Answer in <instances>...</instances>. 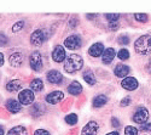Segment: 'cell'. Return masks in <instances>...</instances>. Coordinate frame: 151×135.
Returning a JSON list of instances; mask_svg holds the SVG:
<instances>
[{"label": "cell", "mask_w": 151, "mask_h": 135, "mask_svg": "<svg viewBox=\"0 0 151 135\" xmlns=\"http://www.w3.org/2000/svg\"><path fill=\"white\" fill-rule=\"evenodd\" d=\"M117 57L122 61L124 60H128L129 58V51L127 50V49H121V50L117 53Z\"/></svg>", "instance_id": "cell-26"}, {"label": "cell", "mask_w": 151, "mask_h": 135, "mask_svg": "<svg viewBox=\"0 0 151 135\" xmlns=\"http://www.w3.org/2000/svg\"><path fill=\"white\" fill-rule=\"evenodd\" d=\"M117 42H119V44H121V45H127V44L129 43V38H128L127 35H120L119 39H117Z\"/></svg>", "instance_id": "cell-30"}, {"label": "cell", "mask_w": 151, "mask_h": 135, "mask_svg": "<svg viewBox=\"0 0 151 135\" xmlns=\"http://www.w3.org/2000/svg\"><path fill=\"white\" fill-rule=\"evenodd\" d=\"M46 79H47L48 83H51V84H60L63 82V76H62L60 72H58L56 69H52V71L47 72Z\"/></svg>", "instance_id": "cell-11"}, {"label": "cell", "mask_w": 151, "mask_h": 135, "mask_svg": "<svg viewBox=\"0 0 151 135\" xmlns=\"http://www.w3.org/2000/svg\"><path fill=\"white\" fill-rule=\"evenodd\" d=\"M115 57H116L115 49L114 47H106L104 50V53H103V55H102V61H103V63L109 65Z\"/></svg>", "instance_id": "cell-13"}, {"label": "cell", "mask_w": 151, "mask_h": 135, "mask_svg": "<svg viewBox=\"0 0 151 135\" xmlns=\"http://www.w3.org/2000/svg\"><path fill=\"white\" fill-rule=\"evenodd\" d=\"M34 93L33 90L30 89H23L22 91H19V95H18V100H19V104L22 105H30L33 101H34Z\"/></svg>", "instance_id": "cell-6"}, {"label": "cell", "mask_w": 151, "mask_h": 135, "mask_svg": "<svg viewBox=\"0 0 151 135\" xmlns=\"http://www.w3.org/2000/svg\"><path fill=\"white\" fill-rule=\"evenodd\" d=\"M83 79L87 84H90V85H94L97 79H96V76H94V73L91 71V69H87L83 72Z\"/></svg>", "instance_id": "cell-23"}, {"label": "cell", "mask_w": 151, "mask_h": 135, "mask_svg": "<svg viewBox=\"0 0 151 135\" xmlns=\"http://www.w3.org/2000/svg\"><path fill=\"white\" fill-rule=\"evenodd\" d=\"M129 67L128 66H126V65H122V63H119L116 65L115 69H114V73H115V76L119 77V78H123L126 77L129 73Z\"/></svg>", "instance_id": "cell-17"}, {"label": "cell", "mask_w": 151, "mask_h": 135, "mask_svg": "<svg viewBox=\"0 0 151 135\" xmlns=\"http://www.w3.org/2000/svg\"><path fill=\"white\" fill-rule=\"evenodd\" d=\"M68 93L69 94H71V95H80L81 93H82V87H81V84L79 83V82H76V80H74L69 87H68Z\"/></svg>", "instance_id": "cell-19"}, {"label": "cell", "mask_w": 151, "mask_h": 135, "mask_svg": "<svg viewBox=\"0 0 151 135\" xmlns=\"http://www.w3.org/2000/svg\"><path fill=\"white\" fill-rule=\"evenodd\" d=\"M23 26H24V21H19V22H17L16 24H14V27H12V32H18V31H21L22 28H23Z\"/></svg>", "instance_id": "cell-31"}, {"label": "cell", "mask_w": 151, "mask_h": 135, "mask_svg": "<svg viewBox=\"0 0 151 135\" xmlns=\"http://www.w3.org/2000/svg\"><path fill=\"white\" fill-rule=\"evenodd\" d=\"M98 131H99V124L94 120H91L82 128L81 134L82 135H97Z\"/></svg>", "instance_id": "cell-8"}, {"label": "cell", "mask_w": 151, "mask_h": 135, "mask_svg": "<svg viewBox=\"0 0 151 135\" xmlns=\"http://www.w3.org/2000/svg\"><path fill=\"white\" fill-rule=\"evenodd\" d=\"M4 65V55L0 53V66H3Z\"/></svg>", "instance_id": "cell-38"}, {"label": "cell", "mask_w": 151, "mask_h": 135, "mask_svg": "<svg viewBox=\"0 0 151 135\" xmlns=\"http://www.w3.org/2000/svg\"><path fill=\"white\" fill-rule=\"evenodd\" d=\"M83 66V58L80 55L76 54H73L69 55L65 58V62H64V71L68 73H74L76 71H80Z\"/></svg>", "instance_id": "cell-1"}, {"label": "cell", "mask_w": 151, "mask_h": 135, "mask_svg": "<svg viewBox=\"0 0 151 135\" xmlns=\"http://www.w3.org/2000/svg\"><path fill=\"white\" fill-rule=\"evenodd\" d=\"M5 131H4V127L3 126H0V135H4Z\"/></svg>", "instance_id": "cell-39"}, {"label": "cell", "mask_w": 151, "mask_h": 135, "mask_svg": "<svg viewBox=\"0 0 151 135\" xmlns=\"http://www.w3.org/2000/svg\"><path fill=\"white\" fill-rule=\"evenodd\" d=\"M44 112H45V109H44V106H42L41 104H35V105L32 107V109H30V113H32V116H33L34 118L40 117Z\"/></svg>", "instance_id": "cell-24"}, {"label": "cell", "mask_w": 151, "mask_h": 135, "mask_svg": "<svg viewBox=\"0 0 151 135\" xmlns=\"http://www.w3.org/2000/svg\"><path fill=\"white\" fill-rule=\"evenodd\" d=\"M121 85H122V88L126 89V90H135L138 88V80L134 78V77H126L122 82H121Z\"/></svg>", "instance_id": "cell-12"}, {"label": "cell", "mask_w": 151, "mask_h": 135, "mask_svg": "<svg viewBox=\"0 0 151 135\" xmlns=\"http://www.w3.org/2000/svg\"><path fill=\"white\" fill-rule=\"evenodd\" d=\"M23 61H24V56L21 53H14L12 55H10V58H9V62H10V65L12 67H19V66H22Z\"/></svg>", "instance_id": "cell-14"}, {"label": "cell", "mask_w": 151, "mask_h": 135, "mask_svg": "<svg viewBox=\"0 0 151 135\" xmlns=\"http://www.w3.org/2000/svg\"><path fill=\"white\" fill-rule=\"evenodd\" d=\"M63 99H64V94H63L62 91H52L46 95L45 100L46 102H48L50 105H57L58 102H60Z\"/></svg>", "instance_id": "cell-7"}, {"label": "cell", "mask_w": 151, "mask_h": 135, "mask_svg": "<svg viewBox=\"0 0 151 135\" xmlns=\"http://www.w3.org/2000/svg\"><path fill=\"white\" fill-rule=\"evenodd\" d=\"M64 45L65 47H68L69 50H76V49H80L81 45H82V39L80 35H70L64 40Z\"/></svg>", "instance_id": "cell-5"}, {"label": "cell", "mask_w": 151, "mask_h": 135, "mask_svg": "<svg viewBox=\"0 0 151 135\" xmlns=\"http://www.w3.org/2000/svg\"><path fill=\"white\" fill-rule=\"evenodd\" d=\"M147 68H149V71H150V73H151V61H150V63H149V66H147Z\"/></svg>", "instance_id": "cell-41"}, {"label": "cell", "mask_w": 151, "mask_h": 135, "mask_svg": "<svg viewBox=\"0 0 151 135\" xmlns=\"http://www.w3.org/2000/svg\"><path fill=\"white\" fill-rule=\"evenodd\" d=\"M106 102H108V97H106L105 95H103V94L97 95L94 99H93V107L100 108V107H103Z\"/></svg>", "instance_id": "cell-21"}, {"label": "cell", "mask_w": 151, "mask_h": 135, "mask_svg": "<svg viewBox=\"0 0 151 135\" xmlns=\"http://www.w3.org/2000/svg\"><path fill=\"white\" fill-rule=\"evenodd\" d=\"M45 39H46V36H45V34H44V32L41 29L34 31L32 33V35H30V43L33 45H35V46H40L45 42Z\"/></svg>", "instance_id": "cell-9"}, {"label": "cell", "mask_w": 151, "mask_h": 135, "mask_svg": "<svg viewBox=\"0 0 151 135\" xmlns=\"http://www.w3.org/2000/svg\"><path fill=\"white\" fill-rule=\"evenodd\" d=\"M42 89H44V83H42V80L40 78H35V79L32 80V83H30V90L36 91V93H40V91H42Z\"/></svg>", "instance_id": "cell-22"}, {"label": "cell", "mask_w": 151, "mask_h": 135, "mask_svg": "<svg viewBox=\"0 0 151 135\" xmlns=\"http://www.w3.org/2000/svg\"><path fill=\"white\" fill-rule=\"evenodd\" d=\"M106 135H120L117 131H111V133H109V134H106Z\"/></svg>", "instance_id": "cell-40"}, {"label": "cell", "mask_w": 151, "mask_h": 135, "mask_svg": "<svg viewBox=\"0 0 151 135\" xmlns=\"http://www.w3.org/2000/svg\"><path fill=\"white\" fill-rule=\"evenodd\" d=\"M132 119H133V122H135L138 124H145L149 119V111L143 106L138 107L133 113Z\"/></svg>", "instance_id": "cell-3"}, {"label": "cell", "mask_w": 151, "mask_h": 135, "mask_svg": "<svg viewBox=\"0 0 151 135\" xmlns=\"http://www.w3.org/2000/svg\"><path fill=\"white\" fill-rule=\"evenodd\" d=\"M109 28H110V31H116V29L119 28L117 22H115V23H109Z\"/></svg>", "instance_id": "cell-37"}, {"label": "cell", "mask_w": 151, "mask_h": 135, "mask_svg": "<svg viewBox=\"0 0 151 135\" xmlns=\"http://www.w3.org/2000/svg\"><path fill=\"white\" fill-rule=\"evenodd\" d=\"M7 135H28V129L23 126H16L7 131Z\"/></svg>", "instance_id": "cell-20"}, {"label": "cell", "mask_w": 151, "mask_h": 135, "mask_svg": "<svg viewBox=\"0 0 151 135\" xmlns=\"http://www.w3.org/2000/svg\"><path fill=\"white\" fill-rule=\"evenodd\" d=\"M34 135H51V134H50L47 130H45V129H36Z\"/></svg>", "instance_id": "cell-33"}, {"label": "cell", "mask_w": 151, "mask_h": 135, "mask_svg": "<svg viewBox=\"0 0 151 135\" xmlns=\"http://www.w3.org/2000/svg\"><path fill=\"white\" fill-rule=\"evenodd\" d=\"M104 53V45L102 43H94L88 50V54L92 57H99L100 55H103Z\"/></svg>", "instance_id": "cell-15"}, {"label": "cell", "mask_w": 151, "mask_h": 135, "mask_svg": "<svg viewBox=\"0 0 151 135\" xmlns=\"http://www.w3.org/2000/svg\"><path fill=\"white\" fill-rule=\"evenodd\" d=\"M111 126L114 128H119L120 127V120L117 118H115V117H112L111 118Z\"/></svg>", "instance_id": "cell-35"}, {"label": "cell", "mask_w": 151, "mask_h": 135, "mask_svg": "<svg viewBox=\"0 0 151 135\" xmlns=\"http://www.w3.org/2000/svg\"><path fill=\"white\" fill-rule=\"evenodd\" d=\"M5 106L7 108V111L11 112V113H18L21 109H22V106L19 105V102L16 101V100H12V99L7 100L6 104H5Z\"/></svg>", "instance_id": "cell-16"}, {"label": "cell", "mask_w": 151, "mask_h": 135, "mask_svg": "<svg viewBox=\"0 0 151 135\" xmlns=\"http://www.w3.org/2000/svg\"><path fill=\"white\" fill-rule=\"evenodd\" d=\"M7 43H9V38L5 34L0 33V46H5V45H7Z\"/></svg>", "instance_id": "cell-32"}, {"label": "cell", "mask_w": 151, "mask_h": 135, "mask_svg": "<svg viewBox=\"0 0 151 135\" xmlns=\"http://www.w3.org/2000/svg\"><path fill=\"white\" fill-rule=\"evenodd\" d=\"M129 104H131V97H124V99H122L121 100V106H129Z\"/></svg>", "instance_id": "cell-34"}, {"label": "cell", "mask_w": 151, "mask_h": 135, "mask_svg": "<svg viewBox=\"0 0 151 135\" xmlns=\"http://www.w3.org/2000/svg\"><path fill=\"white\" fill-rule=\"evenodd\" d=\"M140 129L144 130V131H151V123H145V124H143V126L140 127Z\"/></svg>", "instance_id": "cell-36"}, {"label": "cell", "mask_w": 151, "mask_h": 135, "mask_svg": "<svg viewBox=\"0 0 151 135\" xmlns=\"http://www.w3.org/2000/svg\"><path fill=\"white\" fill-rule=\"evenodd\" d=\"M105 18L108 20L109 23H115V22L119 21L120 15H119V14H106V15H105Z\"/></svg>", "instance_id": "cell-27"}, {"label": "cell", "mask_w": 151, "mask_h": 135, "mask_svg": "<svg viewBox=\"0 0 151 135\" xmlns=\"http://www.w3.org/2000/svg\"><path fill=\"white\" fill-rule=\"evenodd\" d=\"M78 120H79L78 115H75V113H70V115H68L65 117V122H67L69 126H75V124L78 123Z\"/></svg>", "instance_id": "cell-25"}, {"label": "cell", "mask_w": 151, "mask_h": 135, "mask_svg": "<svg viewBox=\"0 0 151 135\" xmlns=\"http://www.w3.org/2000/svg\"><path fill=\"white\" fill-rule=\"evenodd\" d=\"M124 135H138V129L133 126H128L124 128Z\"/></svg>", "instance_id": "cell-28"}, {"label": "cell", "mask_w": 151, "mask_h": 135, "mask_svg": "<svg viewBox=\"0 0 151 135\" xmlns=\"http://www.w3.org/2000/svg\"><path fill=\"white\" fill-rule=\"evenodd\" d=\"M22 88V83L18 79H14V80H10L6 84V90L10 93H15V91H19V89Z\"/></svg>", "instance_id": "cell-18"}, {"label": "cell", "mask_w": 151, "mask_h": 135, "mask_svg": "<svg viewBox=\"0 0 151 135\" xmlns=\"http://www.w3.org/2000/svg\"><path fill=\"white\" fill-rule=\"evenodd\" d=\"M29 65L32 67L33 71L35 72H40L42 69V57H41V54L39 51H34L30 57H29Z\"/></svg>", "instance_id": "cell-4"}, {"label": "cell", "mask_w": 151, "mask_h": 135, "mask_svg": "<svg viewBox=\"0 0 151 135\" xmlns=\"http://www.w3.org/2000/svg\"><path fill=\"white\" fill-rule=\"evenodd\" d=\"M52 58L55 62H63V61H65L67 58V55H65V50H64V47L60 46V45H57L55 49H53V51H52Z\"/></svg>", "instance_id": "cell-10"}, {"label": "cell", "mask_w": 151, "mask_h": 135, "mask_svg": "<svg viewBox=\"0 0 151 135\" xmlns=\"http://www.w3.org/2000/svg\"><path fill=\"white\" fill-rule=\"evenodd\" d=\"M134 18L138 22H146L147 21V15H145V14H134Z\"/></svg>", "instance_id": "cell-29"}, {"label": "cell", "mask_w": 151, "mask_h": 135, "mask_svg": "<svg viewBox=\"0 0 151 135\" xmlns=\"http://www.w3.org/2000/svg\"><path fill=\"white\" fill-rule=\"evenodd\" d=\"M134 50L139 55H147L151 51V35L145 34L139 36L134 43Z\"/></svg>", "instance_id": "cell-2"}]
</instances>
